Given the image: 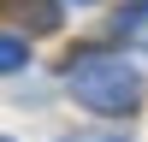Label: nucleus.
I'll use <instances>...</instances> for the list:
<instances>
[{
	"mask_svg": "<svg viewBox=\"0 0 148 142\" xmlns=\"http://www.w3.org/2000/svg\"><path fill=\"white\" fill-rule=\"evenodd\" d=\"M77 6H89V0H77Z\"/></svg>",
	"mask_w": 148,
	"mask_h": 142,
	"instance_id": "nucleus-6",
	"label": "nucleus"
},
{
	"mask_svg": "<svg viewBox=\"0 0 148 142\" xmlns=\"http://www.w3.org/2000/svg\"><path fill=\"white\" fill-rule=\"evenodd\" d=\"M6 24H12V30L53 36L59 30V0H6Z\"/></svg>",
	"mask_w": 148,
	"mask_h": 142,
	"instance_id": "nucleus-2",
	"label": "nucleus"
},
{
	"mask_svg": "<svg viewBox=\"0 0 148 142\" xmlns=\"http://www.w3.org/2000/svg\"><path fill=\"white\" fill-rule=\"evenodd\" d=\"M71 142H130V136H119V130H83V136H71Z\"/></svg>",
	"mask_w": 148,
	"mask_h": 142,
	"instance_id": "nucleus-5",
	"label": "nucleus"
},
{
	"mask_svg": "<svg viewBox=\"0 0 148 142\" xmlns=\"http://www.w3.org/2000/svg\"><path fill=\"white\" fill-rule=\"evenodd\" d=\"M65 89L77 106H89V113L101 118H125L142 106L148 83L136 71V59H125L119 47H77V53L65 59Z\"/></svg>",
	"mask_w": 148,
	"mask_h": 142,
	"instance_id": "nucleus-1",
	"label": "nucleus"
},
{
	"mask_svg": "<svg viewBox=\"0 0 148 142\" xmlns=\"http://www.w3.org/2000/svg\"><path fill=\"white\" fill-rule=\"evenodd\" d=\"M24 59H30V53H24V36H18V30H6V42H0V65H6V77H18Z\"/></svg>",
	"mask_w": 148,
	"mask_h": 142,
	"instance_id": "nucleus-3",
	"label": "nucleus"
},
{
	"mask_svg": "<svg viewBox=\"0 0 148 142\" xmlns=\"http://www.w3.org/2000/svg\"><path fill=\"white\" fill-rule=\"evenodd\" d=\"M142 30H148V0H130L119 12V36H142Z\"/></svg>",
	"mask_w": 148,
	"mask_h": 142,
	"instance_id": "nucleus-4",
	"label": "nucleus"
}]
</instances>
